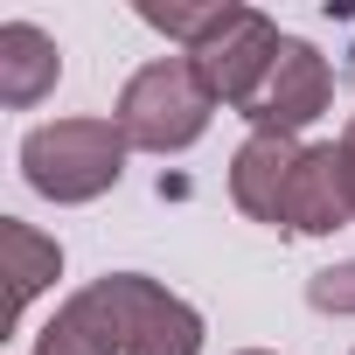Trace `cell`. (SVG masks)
Listing matches in <instances>:
<instances>
[{"label": "cell", "mask_w": 355, "mask_h": 355, "mask_svg": "<svg viewBox=\"0 0 355 355\" xmlns=\"http://www.w3.org/2000/svg\"><path fill=\"white\" fill-rule=\"evenodd\" d=\"M56 77H63V56H56V42L35 21H8L0 28V105L28 112V105H42L56 91Z\"/></svg>", "instance_id": "cell-9"}, {"label": "cell", "mask_w": 355, "mask_h": 355, "mask_svg": "<svg viewBox=\"0 0 355 355\" xmlns=\"http://www.w3.org/2000/svg\"><path fill=\"white\" fill-rule=\"evenodd\" d=\"M216 15H223V0H209V8H153V0H146V8H139L146 28H160V35H174V42H189V49L216 28Z\"/></svg>", "instance_id": "cell-11"}, {"label": "cell", "mask_w": 355, "mask_h": 355, "mask_svg": "<svg viewBox=\"0 0 355 355\" xmlns=\"http://www.w3.org/2000/svg\"><path fill=\"white\" fill-rule=\"evenodd\" d=\"M300 153H306V146L286 139V132H251V139L237 146V160H230V202H237L251 223L286 230V196H293Z\"/></svg>", "instance_id": "cell-6"}, {"label": "cell", "mask_w": 355, "mask_h": 355, "mask_svg": "<svg viewBox=\"0 0 355 355\" xmlns=\"http://www.w3.org/2000/svg\"><path fill=\"white\" fill-rule=\"evenodd\" d=\"M21 174L49 202H98L125 174V132L112 119H56L21 139Z\"/></svg>", "instance_id": "cell-2"}, {"label": "cell", "mask_w": 355, "mask_h": 355, "mask_svg": "<svg viewBox=\"0 0 355 355\" xmlns=\"http://www.w3.org/2000/svg\"><path fill=\"white\" fill-rule=\"evenodd\" d=\"M35 355H125L105 279H98V286H84V293H70V300L56 306V320L35 334Z\"/></svg>", "instance_id": "cell-8"}, {"label": "cell", "mask_w": 355, "mask_h": 355, "mask_svg": "<svg viewBox=\"0 0 355 355\" xmlns=\"http://www.w3.org/2000/svg\"><path fill=\"white\" fill-rule=\"evenodd\" d=\"M105 293H112L125 355H202V313L174 300L167 286H153L146 272H105Z\"/></svg>", "instance_id": "cell-4"}, {"label": "cell", "mask_w": 355, "mask_h": 355, "mask_svg": "<svg viewBox=\"0 0 355 355\" xmlns=\"http://www.w3.org/2000/svg\"><path fill=\"white\" fill-rule=\"evenodd\" d=\"M341 182H348V209H355V119L341 132Z\"/></svg>", "instance_id": "cell-13"}, {"label": "cell", "mask_w": 355, "mask_h": 355, "mask_svg": "<svg viewBox=\"0 0 355 355\" xmlns=\"http://www.w3.org/2000/svg\"><path fill=\"white\" fill-rule=\"evenodd\" d=\"M306 300H313L320 313H355V258L313 272V279H306Z\"/></svg>", "instance_id": "cell-12"}, {"label": "cell", "mask_w": 355, "mask_h": 355, "mask_svg": "<svg viewBox=\"0 0 355 355\" xmlns=\"http://www.w3.org/2000/svg\"><path fill=\"white\" fill-rule=\"evenodd\" d=\"M209 112H216V98L196 77V63L189 56H160V63H146V70L125 77L112 125L139 153H182V146H196L209 132Z\"/></svg>", "instance_id": "cell-1"}, {"label": "cell", "mask_w": 355, "mask_h": 355, "mask_svg": "<svg viewBox=\"0 0 355 355\" xmlns=\"http://www.w3.org/2000/svg\"><path fill=\"white\" fill-rule=\"evenodd\" d=\"M327 98H334L327 56H320L313 42H293V35H286V49H279L265 91L244 105V119H251V132H286V139H300V125H313V119L327 112Z\"/></svg>", "instance_id": "cell-5"}, {"label": "cell", "mask_w": 355, "mask_h": 355, "mask_svg": "<svg viewBox=\"0 0 355 355\" xmlns=\"http://www.w3.org/2000/svg\"><path fill=\"white\" fill-rule=\"evenodd\" d=\"M348 209V182H341V146H306L293 167V196H286V230L293 237H327L341 230Z\"/></svg>", "instance_id": "cell-7"}, {"label": "cell", "mask_w": 355, "mask_h": 355, "mask_svg": "<svg viewBox=\"0 0 355 355\" xmlns=\"http://www.w3.org/2000/svg\"><path fill=\"white\" fill-rule=\"evenodd\" d=\"M0 251H8L15 313H21L42 286H56V279H63V244H56V237H42V230H35V223H21V216H8V223H0Z\"/></svg>", "instance_id": "cell-10"}, {"label": "cell", "mask_w": 355, "mask_h": 355, "mask_svg": "<svg viewBox=\"0 0 355 355\" xmlns=\"http://www.w3.org/2000/svg\"><path fill=\"white\" fill-rule=\"evenodd\" d=\"M244 355H272V348H244Z\"/></svg>", "instance_id": "cell-14"}, {"label": "cell", "mask_w": 355, "mask_h": 355, "mask_svg": "<svg viewBox=\"0 0 355 355\" xmlns=\"http://www.w3.org/2000/svg\"><path fill=\"white\" fill-rule=\"evenodd\" d=\"M279 49H286V35H279L258 8H223V15H216V28L189 49V63H196V77L209 84V98H216V105H237V112H244V105L265 91V77H272Z\"/></svg>", "instance_id": "cell-3"}]
</instances>
